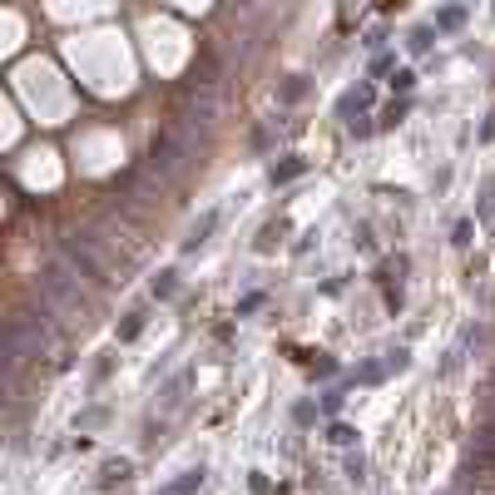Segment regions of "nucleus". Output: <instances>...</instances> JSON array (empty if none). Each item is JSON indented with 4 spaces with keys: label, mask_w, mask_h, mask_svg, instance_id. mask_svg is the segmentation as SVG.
I'll return each instance as SVG.
<instances>
[{
    "label": "nucleus",
    "mask_w": 495,
    "mask_h": 495,
    "mask_svg": "<svg viewBox=\"0 0 495 495\" xmlns=\"http://www.w3.org/2000/svg\"><path fill=\"white\" fill-rule=\"evenodd\" d=\"M189 149H194V129L189 124H169V129L153 139V149H149V164H153V174H174L183 159H189Z\"/></svg>",
    "instance_id": "f257e3e1"
},
{
    "label": "nucleus",
    "mask_w": 495,
    "mask_h": 495,
    "mask_svg": "<svg viewBox=\"0 0 495 495\" xmlns=\"http://www.w3.org/2000/svg\"><path fill=\"white\" fill-rule=\"evenodd\" d=\"M40 288H45V297L59 307V312H70V317H80L84 312V292H80V277H70L59 263H50L45 268V277H40Z\"/></svg>",
    "instance_id": "f03ea898"
},
{
    "label": "nucleus",
    "mask_w": 495,
    "mask_h": 495,
    "mask_svg": "<svg viewBox=\"0 0 495 495\" xmlns=\"http://www.w3.org/2000/svg\"><path fill=\"white\" fill-rule=\"evenodd\" d=\"M65 258H70V268L75 272H84L89 283H109V268H104V258L95 253V248H89V238H65Z\"/></svg>",
    "instance_id": "7ed1b4c3"
},
{
    "label": "nucleus",
    "mask_w": 495,
    "mask_h": 495,
    "mask_svg": "<svg viewBox=\"0 0 495 495\" xmlns=\"http://www.w3.org/2000/svg\"><path fill=\"white\" fill-rule=\"evenodd\" d=\"M218 218H223V208H208V213H203V218H198V223L189 228V238H183V253H198V248L208 243V233H213V228H218Z\"/></svg>",
    "instance_id": "20e7f679"
},
{
    "label": "nucleus",
    "mask_w": 495,
    "mask_h": 495,
    "mask_svg": "<svg viewBox=\"0 0 495 495\" xmlns=\"http://www.w3.org/2000/svg\"><path fill=\"white\" fill-rule=\"evenodd\" d=\"M144 317H149V307H129V312H124V327H119V342L139 337V332H144Z\"/></svg>",
    "instance_id": "39448f33"
},
{
    "label": "nucleus",
    "mask_w": 495,
    "mask_h": 495,
    "mask_svg": "<svg viewBox=\"0 0 495 495\" xmlns=\"http://www.w3.org/2000/svg\"><path fill=\"white\" fill-rule=\"evenodd\" d=\"M198 485H203V471H183V476H178L174 485H164L159 495H194Z\"/></svg>",
    "instance_id": "423d86ee"
},
{
    "label": "nucleus",
    "mask_w": 495,
    "mask_h": 495,
    "mask_svg": "<svg viewBox=\"0 0 495 495\" xmlns=\"http://www.w3.org/2000/svg\"><path fill=\"white\" fill-rule=\"evenodd\" d=\"M183 391H189V371H178V377L169 382V391H164V411H174V407H178Z\"/></svg>",
    "instance_id": "0eeeda50"
},
{
    "label": "nucleus",
    "mask_w": 495,
    "mask_h": 495,
    "mask_svg": "<svg viewBox=\"0 0 495 495\" xmlns=\"http://www.w3.org/2000/svg\"><path fill=\"white\" fill-rule=\"evenodd\" d=\"M174 288H178V272H174V268L153 277V297H174Z\"/></svg>",
    "instance_id": "6e6552de"
},
{
    "label": "nucleus",
    "mask_w": 495,
    "mask_h": 495,
    "mask_svg": "<svg viewBox=\"0 0 495 495\" xmlns=\"http://www.w3.org/2000/svg\"><path fill=\"white\" fill-rule=\"evenodd\" d=\"M460 20H466V10H460V6H446V10L436 15V30H456Z\"/></svg>",
    "instance_id": "1a4fd4ad"
},
{
    "label": "nucleus",
    "mask_w": 495,
    "mask_h": 495,
    "mask_svg": "<svg viewBox=\"0 0 495 495\" xmlns=\"http://www.w3.org/2000/svg\"><path fill=\"white\" fill-rule=\"evenodd\" d=\"M431 35H441V30H431V25H421L416 35H411V50L421 55V50H431Z\"/></svg>",
    "instance_id": "9d476101"
},
{
    "label": "nucleus",
    "mask_w": 495,
    "mask_h": 495,
    "mask_svg": "<svg viewBox=\"0 0 495 495\" xmlns=\"http://www.w3.org/2000/svg\"><path fill=\"white\" fill-rule=\"evenodd\" d=\"M495 213V174L485 178V198H480V218H490Z\"/></svg>",
    "instance_id": "9b49d317"
},
{
    "label": "nucleus",
    "mask_w": 495,
    "mask_h": 495,
    "mask_svg": "<svg viewBox=\"0 0 495 495\" xmlns=\"http://www.w3.org/2000/svg\"><path fill=\"white\" fill-rule=\"evenodd\" d=\"M124 476H129V460H109L104 466V480H124Z\"/></svg>",
    "instance_id": "f8f14e48"
},
{
    "label": "nucleus",
    "mask_w": 495,
    "mask_h": 495,
    "mask_svg": "<svg viewBox=\"0 0 495 495\" xmlns=\"http://www.w3.org/2000/svg\"><path fill=\"white\" fill-rule=\"evenodd\" d=\"M451 243H456V248H466V243H471V223H456V238H451Z\"/></svg>",
    "instance_id": "ddd939ff"
},
{
    "label": "nucleus",
    "mask_w": 495,
    "mask_h": 495,
    "mask_svg": "<svg viewBox=\"0 0 495 495\" xmlns=\"http://www.w3.org/2000/svg\"><path fill=\"white\" fill-rule=\"evenodd\" d=\"M362 471H366V466H362V456H357V460H347V480H357V485H362Z\"/></svg>",
    "instance_id": "4468645a"
}]
</instances>
